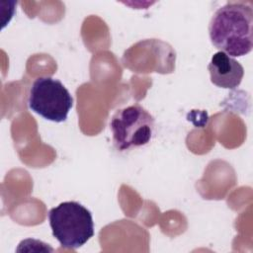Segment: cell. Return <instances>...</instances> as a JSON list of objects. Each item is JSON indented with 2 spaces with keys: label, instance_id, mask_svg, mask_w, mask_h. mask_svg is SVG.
<instances>
[{
  "label": "cell",
  "instance_id": "cell-1",
  "mask_svg": "<svg viewBox=\"0 0 253 253\" xmlns=\"http://www.w3.org/2000/svg\"><path fill=\"white\" fill-rule=\"evenodd\" d=\"M253 11L244 3H227L212 15L209 34L211 43L229 56H243L253 47Z\"/></svg>",
  "mask_w": 253,
  "mask_h": 253
},
{
  "label": "cell",
  "instance_id": "cell-5",
  "mask_svg": "<svg viewBox=\"0 0 253 253\" xmlns=\"http://www.w3.org/2000/svg\"><path fill=\"white\" fill-rule=\"evenodd\" d=\"M208 69L211 75V81L217 87L225 89H234L238 87L244 75L242 65L233 57L222 51L215 52Z\"/></svg>",
  "mask_w": 253,
  "mask_h": 253
},
{
  "label": "cell",
  "instance_id": "cell-2",
  "mask_svg": "<svg viewBox=\"0 0 253 253\" xmlns=\"http://www.w3.org/2000/svg\"><path fill=\"white\" fill-rule=\"evenodd\" d=\"M52 235L62 247L77 249L94 235L91 211L78 202H63L48 212Z\"/></svg>",
  "mask_w": 253,
  "mask_h": 253
},
{
  "label": "cell",
  "instance_id": "cell-4",
  "mask_svg": "<svg viewBox=\"0 0 253 253\" xmlns=\"http://www.w3.org/2000/svg\"><path fill=\"white\" fill-rule=\"evenodd\" d=\"M29 108L45 120L61 123L73 107V98L65 86L52 77H39L31 86Z\"/></svg>",
  "mask_w": 253,
  "mask_h": 253
},
{
  "label": "cell",
  "instance_id": "cell-3",
  "mask_svg": "<svg viewBox=\"0 0 253 253\" xmlns=\"http://www.w3.org/2000/svg\"><path fill=\"white\" fill-rule=\"evenodd\" d=\"M154 126L153 116L138 104L120 109L110 122L113 142L121 151L143 146L152 138Z\"/></svg>",
  "mask_w": 253,
  "mask_h": 253
}]
</instances>
